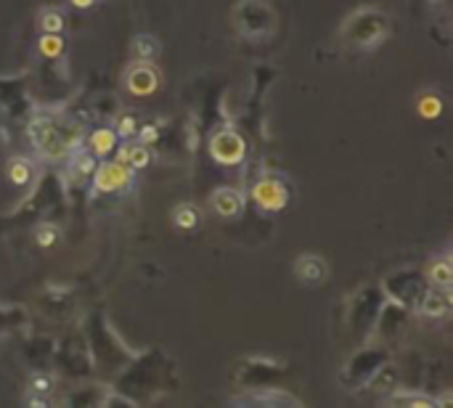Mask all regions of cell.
Wrapping results in <instances>:
<instances>
[{
	"label": "cell",
	"instance_id": "1",
	"mask_svg": "<svg viewBox=\"0 0 453 408\" xmlns=\"http://www.w3.org/2000/svg\"><path fill=\"white\" fill-rule=\"evenodd\" d=\"M27 136L32 141V146L43 156L48 159H61L67 152L74 149L72 138L61 133V127L48 117H34L30 125H27Z\"/></svg>",
	"mask_w": 453,
	"mask_h": 408
},
{
	"label": "cell",
	"instance_id": "2",
	"mask_svg": "<svg viewBox=\"0 0 453 408\" xmlns=\"http://www.w3.org/2000/svg\"><path fill=\"white\" fill-rule=\"evenodd\" d=\"M130 183H133V170L128 165H122L119 159H114V162L103 159L93 170V186L103 191V194H119Z\"/></svg>",
	"mask_w": 453,
	"mask_h": 408
},
{
	"label": "cell",
	"instance_id": "3",
	"mask_svg": "<svg viewBox=\"0 0 453 408\" xmlns=\"http://www.w3.org/2000/svg\"><path fill=\"white\" fill-rule=\"evenodd\" d=\"M210 154L218 165H239L247 156V143L236 130H218L210 141Z\"/></svg>",
	"mask_w": 453,
	"mask_h": 408
},
{
	"label": "cell",
	"instance_id": "4",
	"mask_svg": "<svg viewBox=\"0 0 453 408\" xmlns=\"http://www.w3.org/2000/svg\"><path fill=\"white\" fill-rule=\"evenodd\" d=\"M252 199L265 212H279L289 204V188L279 178H260L252 186Z\"/></svg>",
	"mask_w": 453,
	"mask_h": 408
},
{
	"label": "cell",
	"instance_id": "5",
	"mask_svg": "<svg viewBox=\"0 0 453 408\" xmlns=\"http://www.w3.org/2000/svg\"><path fill=\"white\" fill-rule=\"evenodd\" d=\"M125 85L133 96H151L159 88V72L151 67L149 61H138V64L128 69Z\"/></svg>",
	"mask_w": 453,
	"mask_h": 408
},
{
	"label": "cell",
	"instance_id": "6",
	"mask_svg": "<svg viewBox=\"0 0 453 408\" xmlns=\"http://www.w3.org/2000/svg\"><path fill=\"white\" fill-rule=\"evenodd\" d=\"M210 204H212V210L218 212L220 218H236V215H241V210H244V194L236 191V188L223 186V188H218V191H212Z\"/></svg>",
	"mask_w": 453,
	"mask_h": 408
},
{
	"label": "cell",
	"instance_id": "7",
	"mask_svg": "<svg viewBox=\"0 0 453 408\" xmlns=\"http://www.w3.org/2000/svg\"><path fill=\"white\" fill-rule=\"evenodd\" d=\"M117 159L122 165H128L130 170H143V167H149L151 152H149V146L141 143V141H135V143H122L117 149Z\"/></svg>",
	"mask_w": 453,
	"mask_h": 408
},
{
	"label": "cell",
	"instance_id": "8",
	"mask_svg": "<svg viewBox=\"0 0 453 408\" xmlns=\"http://www.w3.org/2000/svg\"><path fill=\"white\" fill-rule=\"evenodd\" d=\"M451 310V297H448V289L440 292H427L419 303V313L421 316H430V318H443L445 313Z\"/></svg>",
	"mask_w": 453,
	"mask_h": 408
},
{
	"label": "cell",
	"instance_id": "9",
	"mask_svg": "<svg viewBox=\"0 0 453 408\" xmlns=\"http://www.w3.org/2000/svg\"><path fill=\"white\" fill-rule=\"evenodd\" d=\"M294 271H297V278H302L305 284H319L326 278V263L316 255H308L297 260Z\"/></svg>",
	"mask_w": 453,
	"mask_h": 408
},
{
	"label": "cell",
	"instance_id": "10",
	"mask_svg": "<svg viewBox=\"0 0 453 408\" xmlns=\"http://www.w3.org/2000/svg\"><path fill=\"white\" fill-rule=\"evenodd\" d=\"M88 149L93 156H106L117 149V133L112 127H99L88 136Z\"/></svg>",
	"mask_w": 453,
	"mask_h": 408
},
{
	"label": "cell",
	"instance_id": "11",
	"mask_svg": "<svg viewBox=\"0 0 453 408\" xmlns=\"http://www.w3.org/2000/svg\"><path fill=\"white\" fill-rule=\"evenodd\" d=\"M6 172H8V181L14 186H27L32 181V162L24 159V156H17V159L8 162V170Z\"/></svg>",
	"mask_w": 453,
	"mask_h": 408
},
{
	"label": "cell",
	"instance_id": "12",
	"mask_svg": "<svg viewBox=\"0 0 453 408\" xmlns=\"http://www.w3.org/2000/svg\"><path fill=\"white\" fill-rule=\"evenodd\" d=\"M430 281L440 287V289H451V281H453V271H451V260L443 257L430 265Z\"/></svg>",
	"mask_w": 453,
	"mask_h": 408
},
{
	"label": "cell",
	"instance_id": "13",
	"mask_svg": "<svg viewBox=\"0 0 453 408\" xmlns=\"http://www.w3.org/2000/svg\"><path fill=\"white\" fill-rule=\"evenodd\" d=\"M37 48H40V53H43L46 59H59V56L64 53V37L56 32H43Z\"/></svg>",
	"mask_w": 453,
	"mask_h": 408
},
{
	"label": "cell",
	"instance_id": "14",
	"mask_svg": "<svg viewBox=\"0 0 453 408\" xmlns=\"http://www.w3.org/2000/svg\"><path fill=\"white\" fill-rule=\"evenodd\" d=\"M133 51L141 61H149V59H154V56L159 53V43H157L154 37H149V34H141V37H135Z\"/></svg>",
	"mask_w": 453,
	"mask_h": 408
},
{
	"label": "cell",
	"instance_id": "15",
	"mask_svg": "<svg viewBox=\"0 0 453 408\" xmlns=\"http://www.w3.org/2000/svg\"><path fill=\"white\" fill-rule=\"evenodd\" d=\"M40 30H43V32L61 34V30H64V14H61V11H56V8L43 11V17H40Z\"/></svg>",
	"mask_w": 453,
	"mask_h": 408
},
{
	"label": "cell",
	"instance_id": "16",
	"mask_svg": "<svg viewBox=\"0 0 453 408\" xmlns=\"http://www.w3.org/2000/svg\"><path fill=\"white\" fill-rule=\"evenodd\" d=\"M172 221H175V225H178V228H183V231H191V228L197 225V212H194V207H191V204H183V207H178V210H175Z\"/></svg>",
	"mask_w": 453,
	"mask_h": 408
},
{
	"label": "cell",
	"instance_id": "17",
	"mask_svg": "<svg viewBox=\"0 0 453 408\" xmlns=\"http://www.w3.org/2000/svg\"><path fill=\"white\" fill-rule=\"evenodd\" d=\"M72 165H74V170L80 172L83 178H88V175H93V170H96V159H93V154L90 152H80L74 154V159H72Z\"/></svg>",
	"mask_w": 453,
	"mask_h": 408
},
{
	"label": "cell",
	"instance_id": "18",
	"mask_svg": "<svg viewBox=\"0 0 453 408\" xmlns=\"http://www.w3.org/2000/svg\"><path fill=\"white\" fill-rule=\"evenodd\" d=\"M440 109H443V103H440L437 96H421V101H419L421 117H427V119L437 117V114H440Z\"/></svg>",
	"mask_w": 453,
	"mask_h": 408
},
{
	"label": "cell",
	"instance_id": "19",
	"mask_svg": "<svg viewBox=\"0 0 453 408\" xmlns=\"http://www.w3.org/2000/svg\"><path fill=\"white\" fill-rule=\"evenodd\" d=\"M117 138H125V141H130V138L138 133V125H135V117H130V114H122L117 122Z\"/></svg>",
	"mask_w": 453,
	"mask_h": 408
},
{
	"label": "cell",
	"instance_id": "20",
	"mask_svg": "<svg viewBox=\"0 0 453 408\" xmlns=\"http://www.w3.org/2000/svg\"><path fill=\"white\" fill-rule=\"evenodd\" d=\"M56 238H59L56 225H40V228H37V244H40V247H50V244H56Z\"/></svg>",
	"mask_w": 453,
	"mask_h": 408
},
{
	"label": "cell",
	"instance_id": "21",
	"mask_svg": "<svg viewBox=\"0 0 453 408\" xmlns=\"http://www.w3.org/2000/svg\"><path fill=\"white\" fill-rule=\"evenodd\" d=\"M157 136H159V130H157L154 125H146V127L138 133V141H141V143H154V138Z\"/></svg>",
	"mask_w": 453,
	"mask_h": 408
},
{
	"label": "cell",
	"instance_id": "22",
	"mask_svg": "<svg viewBox=\"0 0 453 408\" xmlns=\"http://www.w3.org/2000/svg\"><path fill=\"white\" fill-rule=\"evenodd\" d=\"M72 3H74L77 8H90V6L96 3V0H72Z\"/></svg>",
	"mask_w": 453,
	"mask_h": 408
}]
</instances>
